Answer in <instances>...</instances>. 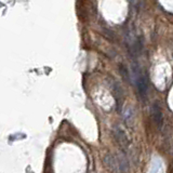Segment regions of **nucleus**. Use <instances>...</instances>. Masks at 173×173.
<instances>
[{
	"label": "nucleus",
	"instance_id": "f257e3e1",
	"mask_svg": "<svg viewBox=\"0 0 173 173\" xmlns=\"http://www.w3.org/2000/svg\"><path fill=\"white\" fill-rule=\"evenodd\" d=\"M133 74H134V82H135L136 89H138V95L141 99H146L147 91H148V82H147V78L145 74L138 67L134 66L133 67Z\"/></svg>",
	"mask_w": 173,
	"mask_h": 173
},
{
	"label": "nucleus",
	"instance_id": "f03ea898",
	"mask_svg": "<svg viewBox=\"0 0 173 173\" xmlns=\"http://www.w3.org/2000/svg\"><path fill=\"white\" fill-rule=\"evenodd\" d=\"M104 163L111 173H120V167L118 158L111 154H107L104 157Z\"/></svg>",
	"mask_w": 173,
	"mask_h": 173
},
{
	"label": "nucleus",
	"instance_id": "7ed1b4c3",
	"mask_svg": "<svg viewBox=\"0 0 173 173\" xmlns=\"http://www.w3.org/2000/svg\"><path fill=\"white\" fill-rule=\"evenodd\" d=\"M114 136H115L116 141L118 142V144L120 145L121 147H128L129 145V138L128 136L126 135V133H124V131H122L120 128H118V127H115V129H114Z\"/></svg>",
	"mask_w": 173,
	"mask_h": 173
},
{
	"label": "nucleus",
	"instance_id": "20e7f679",
	"mask_svg": "<svg viewBox=\"0 0 173 173\" xmlns=\"http://www.w3.org/2000/svg\"><path fill=\"white\" fill-rule=\"evenodd\" d=\"M152 119H154L156 126L158 127L159 129L162 126V111H161L160 107H159L158 104H154L152 107Z\"/></svg>",
	"mask_w": 173,
	"mask_h": 173
},
{
	"label": "nucleus",
	"instance_id": "39448f33",
	"mask_svg": "<svg viewBox=\"0 0 173 173\" xmlns=\"http://www.w3.org/2000/svg\"><path fill=\"white\" fill-rule=\"evenodd\" d=\"M118 161H119V167H120V173H128L129 171V162L127 156L124 152H119L117 156Z\"/></svg>",
	"mask_w": 173,
	"mask_h": 173
},
{
	"label": "nucleus",
	"instance_id": "423d86ee",
	"mask_svg": "<svg viewBox=\"0 0 173 173\" xmlns=\"http://www.w3.org/2000/svg\"><path fill=\"white\" fill-rule=\"evenodd\" d=\"M113 92H114V96H115L116 103H117V106L120 107L122 104V97H124V94H122L121 88L118 83H114L113 86Z\"/></svg>",
	"mask_w": 173,
	"mask_h": 173
},
{
	"label": "nucleus",
	"instance_id": "0eeeda50",
	"mask_svg": "<svg viewBox=\"0 0 173 173\" xmlns=\"http://www.w3.org/2000/svg\"><path fill=\"white\" fill-rule=\"evenodd\" d=\"M133 118H134L133 109L129 106V107H127L126 110L124 111V122L127 124V126H132Z\"/></svg>",
	"mask_w": 173,
	"mask_h": 173
}]
</instances>
